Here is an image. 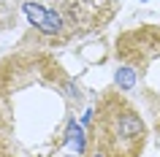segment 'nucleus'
I'll return each mask as SVG.
<instances>
[{
  "label": "nucleus",
  "instance_id": "1",
  "mask_svg": "<svg viewBox=\"0 0 160 157\" xmlns=\"http://www.w3.org/2000/svg\"><path fill=\"white\" fill-rule=\"evenodd\" d=\"M84 92L49 52L0 62V157H62Z\"/></svg>",
  "mask_w": 160,
  "mask_h": 157
},
{
  "label": "nucleus",
  "instance_id": "2",
  "mask_svg": "<svg viewBox=\"0 0 160 157\" xmlns=\"http://www.w3.org/2000/svg\"><path fill=\"white\" fill-rule=\"evenodd\" d=\"M147 122L117 90L103 92L90 127V146L103 157H141L147 149Z\"/></svg>",
  "mask_w": 160,
  "mask_h": 157
},
{
  "label": "nucleus",
  "instance_id": "3",
  "mask_svg": "<svg viewBox=\"0 0 160 157\" xmlns=\"http://www.w3.org/2000/svg\"><path fill=\"white\" fill-rule=\"evenodd\" d=\"M117 54L133 71L149 68L160 57V30H155V27H141L136 33L122 35L119 43H117Z\"/></svg>",
  "mask_w": 160,
  "mask_h": 157
},
{
  "label": "nucleus",
  "instance_id": "4",
  "mask_svg": "<svg viewBox=\"0 0 160 157\" xmlns=\"http://www.w3.org/2000/svg\"><path fill=\"white\" fill-rule=\"evenodd\" d=\"M22 8H25L30 25H35L43 35H54V38H57V35H60V38L65 35V27L68 25H65V19L60 17L54 8H46L43 3H35V0H25Z\"/></svg>",
  "mask_w": 160,
  "mask_h": 157
},
{
  "label": "nucleus",
  "instance_id": "5",
  "mask_svg": "<svg viewBox=\"0 0 160 157\" xmlns=\"http://www.w3.org/2000/svg\"><path fill=\"white\" fill-rule=\"evenodd\" d=\"M117 87L122 92H128V90H133V87H136V71H133V68L122 65L117 71Z\"/></svg>",
  "mask_w": 160,
  "mask_h": 157
},
{
  "label": "nucleus",
  "instance_id": "6",
  "mask_svg": "<svg viewBox=\"0 0 160 157\" xmlns=\"http://www.w3.org/2000/svg\"><path fill=\"white\" fill-rule=\"evenodd\" d=\"M62 157H79V155H73V152H68V155H62Z\"/></svg>",
  "mask_w": 160,
  "mask_h": 157
},
{
  "label": "nucleus",
  "instance_id": "7",
  "mask_svg": "<svg viewBox=\"0 0 160 157\" xmlns=\"http://www.w3.org/2000/svg\"><path fill=\"white\" fill-rule=\"evenodd\" d=\"M90 157H103V155H95V152H92V155H90Z\"/></svg>",
  "mask_w": 160,
  "mask_h": 157
}]
</instances>
